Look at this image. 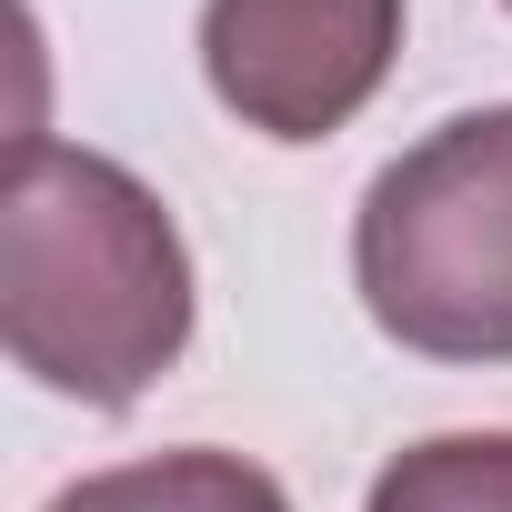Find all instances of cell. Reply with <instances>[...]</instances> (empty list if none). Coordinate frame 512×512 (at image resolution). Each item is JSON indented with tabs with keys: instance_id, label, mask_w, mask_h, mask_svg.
Instances as JSON below:
<instances>
[{
	"instance_id": "4",
	"label": "cell",
	"mask_w": 512,
	"mask_h": 512,
	"mask_svg": "<svg viewBox=\"0 0 512 512\" xmlns=\"http://www.w3.org/2000/svg\"><path fill=\"white\" fill-rule=\"evenodd\" d=\"M41 512H292V492L241 462V452H151V462H111V472H81L71 492H51Z\"/></svg>"
},
{
	"instance_id": "2",
	"label": "cell",
	"mask_w": 512,
	"mask_h": 512,
	"mask_svg": "<svg viewBox=\"0 0 512 512\" xmlns=\"http://www.w3.org/2000/svg\"><path fill=\"white\" fill-rule=\"evenodd\" d=\"M362 312L422 362H512V101L422 131L352 211Z\"/></svg>"
},
{
	"instance_id": "5",
	"label": "cell",
	"mask_w": 512,
	"mask_h": 512,
	"mask_svg": "<svg viewBox=\"0 0 512 512\" xmlns=\"http://www.w3.org/2000/svg\"><path fill=\"white\" fill-rule=\"evenodd\" d=\"M362 512H512V432H432L392 452Z\"/></svg>"
},
{
	"instance_id": "3",
	"label": "cell",
	"mask_w": 512,
	"mask_h": 512,
	"mask_svg": "<svg viewBox=\"0 0 512 512\" xmlns=\"http://www.w3.org/2000/svg\"><path fill=\"white\" fill-rule=\"evenodd\" d=\"M402 61V0H201V81L262 141H332Z\"/></svg>"
},
{
	"instance_id": "1",
	"label": "cell",
	"mask_w": 512,
	"mask_h": 512,
	"mask_svg": "<svg viewBox=\"0 0 512 512\" xmlns=\"http://www.w3.org/2000/svg\"><path fill=\"white\" fill-rule=\"evenodd\" d=\"M0 342L11 362L121 412L191 352V251L141 171L71 141H21L0 181Z\"/></svg>"
}]
</instances>
